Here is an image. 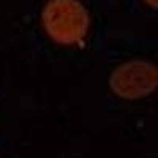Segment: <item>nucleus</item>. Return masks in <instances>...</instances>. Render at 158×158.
Listing matches in <instances>:
<instances>
[{
  "label": "nucleus",
  "instance_id": "f03ea898",
  "mask_svg": "<svg viewBox=\"0 0 158 158\" xmlns=\"http://www.w3.org/2000/svg\"><path fill=\"white\" fill-rule=\"evenodd\" d=\"M111 92L122 100H142L152 95L158 85L156 65L149 60L135 59L120 63L109 74Z\"/></svg>",
  "mask_w": 158,
  "mask_h": 158
},
{
  "label": "nucleus",
  "instance_id": "f257e3e1",
  "mask_svg": "<svg viewBox=\"0 0 158 158\" xmlns=\"http://www.w3.org/2000/svg\"><path fill=\"white\" fill-rule=\"evenodd\" d=\"M41 24L52 41L74 46L84 43L90 16L79 0H49L41 13Z\"/></svg>",
  "mask_w": 158,
  "mask_h": 158
},
{
  "label": "nucleus",
  "instance_id": "7ed1b4c3",
  "mask_svg": "<svg viewBox=\"0 0 158 158\" xmlns=\"http://www.w3.org/2000/svg\"><path fill=\"white\" fill-rule=\"evenodd\" d=\"M144 2H146L150 8H156V0H144Z\"/></svg>",
  "mask_w": 158,
  "mask_h": 158
}]
</instances>
